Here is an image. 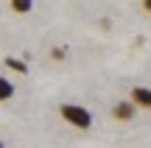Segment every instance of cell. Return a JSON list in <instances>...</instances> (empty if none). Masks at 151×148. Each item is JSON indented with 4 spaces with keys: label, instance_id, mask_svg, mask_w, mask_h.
<instances>
[{
    "label": "cell",
    "instance_id": "1",
    "mask_svg": "<svg viewBox=\"0 0 151 148\" xmlns=\"http://www.w3.org/2000/svg\"><path fill=\"white\" fill-rule=\"evenodd\" d=\"M59 115L65 117L70 126H76V129H90V126H92L90 109H84L81 104H62V106H59Z\"/></svg>",
    "mask_w": 151,
    "mask_h": 148
},
{
    "label": "cell",
    "instance_id": "2",
    "mask_svg": "<svg viewBox=\"0 0 151 148\" xmlns=\"http://www.w3.org/2000/svg\"><path fill=\"white\" fill-rule=\"evenodd\" d=\"M129 101L134 104V109H137V106H140V109H151V89L148 87H134Z\"/></svg>",
    "mask_w": 151,
    "mask_h": 148
},
{
    "label": "cell",
    "instance_id": "3",
    "mask_svg": "<svg viewBox=\"0 0 151 148\" xmlns=\"http://www.w3.org/2000/svg\"><path fill=\"white\" fill-rule=\"evenodd\" d=\"M115 117H118V120H132V117H134V104H132V101L115 104Z\"/></svg>",
    "mask_w": 151,
    "mask_h": 148
},
{
    "label": "cell",
    "instance_id": "4",
    "mask_svg": "<svg viewBox=\"0 0 151 148\" xmlns=\"http://www.w3.org/2000/svg\"><path fill=\"white\" fill-rule=\"evenodd\" d=\"M11 98H14V81L0 76V101H11Z\"/></svg>",
    "mask_w": 151,
    "mask_h": 148
},
{
    "label": "cell",
    "instance_id": "5",
    "mask_svg": "<svg viewBox=\"0 0 151 148\" xmlns=\"http://www.w3.org/2000/svg\"><path fill=\"white\" fill-rule=\"evenodd\" d=\"M11 11L28 14V11H34V0H11Z\"/></svg>",
    "mask_w": 151,
    "mask_h": 148
},
{
    "label": "cell",
    "instance_id": "6",
    "mask_svg": "<svg viewBox=\"0 0 151 148\" xmlns=\"http://www.w3.org/2000/svg\"><path fill=\"white\" fill-rule=\"evenodd\" d=\"M6 67H9V70H14V73H28V64L22 59H14V56H9V59H6Z\"/></svg>",
    "mask_w": 151,
    "mask_h": 148
},
{
    "label": "cell",
    "instance_id": "7",
    "mask_svg": "<svg viewBox=\"0 0 151 148\" xmlns=\"http://www.w3.org/2000/svg\"><path fill=\"white\" fill-rule=\"evenodd\" d=\"M143 9H146L148 14H151V0H146V3H143Z\"/></svg>",
    "mask_w": 151,
    "mask_h": 148
},
{
    "label": "cell",
    "instance_id": "8",
    "mask_svg": "<svg viewBox=\"0 0 151 148\" xmlns=\"http://www.w3.org/2000/svg\"><path fill=\"white\" fill-rule=\"evenodd\" d=\"M0 148H6V145H3V140H0Z\"/></svg>",
    "mask_w": 151,
    "mask_h": 148
}]
</instances>
